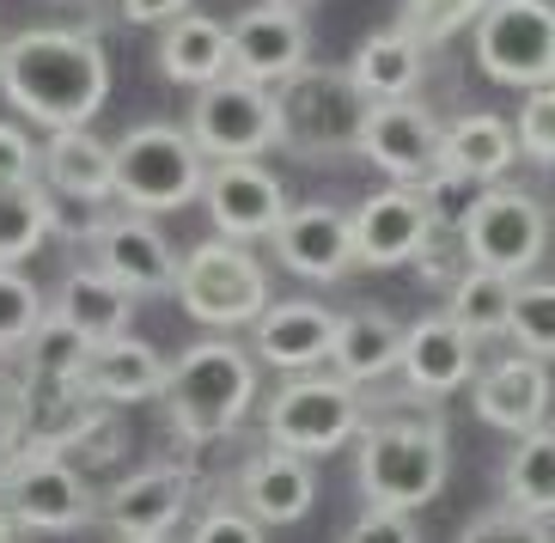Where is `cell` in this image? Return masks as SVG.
<instances>
[{
  "label": "cell",
  "mask_w": 555,
  "mask_h": 543,
  "mask_svg": "<svg viewBox=\"0 0 555 543\" xmlns=\"http://www.w3.org/2000/svg\"><path fill=\"white\" fill-rule=\"evenodd\" d=\"M348 232H354V263H366V269H403V263H415V250L434 238L415 183H391V190L366 196L354 215H348Z\"/></svg>",
  "instance_id": "obj_15"
},
{
  "label": "cell",
  "mask_w": 555,
  "mask_h": 543,
  "mask_svg": "<svg viewBox=\"0 0 555 543\" xmlns=\"http://www.w3.org/2000/svg\"><path fill=\"white\" fill-rule=\"evenodd\" d=\"M18 422H13V410H7V403H0V477H7V470H13V458H18Z\"/></svg>",
  "instance_id": "obj_44"
},
{
  "label": "cell",
  "mask_w": 555,
  "mask_h": 543,
  "mask_svg": "<svg viewBox=\"0 0 555 543\" xmlns=\"http://www.w3.org/2000/svg\"><path fill=\"white\" fill-rule=\"evenodd\" d=\"M80 385L99 403H153L165 391V361L153 354V342H141V336L122 329V336L92 342V354L80 366Z\"/></svg>",
  "instance_id": "obj_23"
},
{
  "label": "cell",
  "mask_w": 555,
  "mask_h": 543,
  "mask_svg": "<svg viewBox=\"0 0 555 543\" xmlns=\"http://www.w3.org/2000/svg\"><path fill=\"white\" fill-rule=\"evenodd\" d=\"M366 428V410H360V385L336 379V373H299L269 397V415H262V440L294 452V458H324L336 445H348Z\"/></svg>",
  "instance_id": "obj_6"
},
{
  "label": "cell",
  "mask_w": 555,
  "mask_h": 543,
  "mask_svg": "<svg viewBox=\"0 0 555 543\" xmlns=\"http://www.w3.org/2000/svg\"><path fill=\"white\" fill-rule=\"evenodd\" d=\"M397 373L422 397H452L476 379V336L452 324L446 312H427L403 329V342H397Z\"/></svg>",
  "instance_id": "obj_18"
},
{
  "label": "cell",
  "mask_w": 555,
  "mask_h": 543,
  "mask_svg": "<svg viewBox=\"0 0 555 543\" xmlns=\"http://www.w3.org/2000/svg\"><path fill=\"white\" fill-rule=\"evenodd\" d=\"M18 354H25V379H80V366H86V354H92V342H86L67 318L43 312Z\"/></svg>",
  "instance_id": "obj_34"
},
{
  "label": "cell",
  "mask_w": 555,
  "mask_h": 543,
  "mask_svg": "<svg viewBox=\"0 0 555 543\" xmlns=\"http://www.w3.org/2000/svg\"><path fill=\"white\" fill-rule=\"evenodd\" d=\"M482 190H489V183L464 178V171H452V165H434V171L415 183V196H422L427 227H434V232H457V227H464V220H470V208L482 202Z\"/></svg>",
  "instance_id": "obj_35"
},
{
  "label": "cell",
  "mask_w": 555,
  "mask_h": 543,
  "mask_svg": "<svg viewBox=\"0 0 555 543\" xmlns=\"http://www.w3.org/2000/svg\"><path fill=\"white\" fill-rule=\"evenodd\" d=\"M116 543H171V538H116Z\"/></svg>",
  "instance_id": "obj_46"
},
{
  "label": "cell",
  "mask_w": 555,
  "mask_h": 543,
  "mask_svg": "<svg viewBox=\"0 0 555 543\" xmlns=\"http://www.w3.org/2000/svg\"><path fill=\"white\" fill-rule=\"evenodd\" d=\"M0 494L18 531H86L99 519V489L62 452H37V445H18L13 470L0 477Z\"/></svg>",
  "instance_id": "obj_11"
},
{
  "label": "cell",
  "mask_w": 555,
  "mask_h": 543,
  "mask_svg": "<svg viewBox=\"0 0 555 543\" xmlns=\"http://www.w3.org/2000/svg\"><path fill=\"white\" fill-rule=\"evenodd\" d=\"M0 543H25V538H18V526H13V513H7V507H0Z\"/></svg>",
  "instance_id": "obj_45"
},
{
  "label": "cell",
  "mask_w": 555,
  "mask_h": 543,
  "mask_svg": "<svg viewBox=\"0 0 555 543\" xmlns=\"http://www.w3.org/2000/svg\"><path fill=\"white\" fill-rule=\"evenodd\" d=\"M50 238V190L43 183H7L0 190V269H18Z\"/></svg>",
  "instance_id": "obj_32"
},
{
  "label": "cell",
  "mask_w": 555,
  "mask_h": 543,
  "mask_svg": "<svg viewBox=\"0 0 555 543\" xmlns=\"http://www.w3.org/2000/svg\"><path fill=\"white\" fill-rule=\"evenodd\" d=\"M227 50H232V74H245L257 86H281L294 67H306V50H311L306 13L262 0V7H250L227 25Z\"/></svg>",
  "instance_id": "obj_14"
},
{
  "label": "cell",
  "mask_w": 555,
  "mask_h": 543,
  "mask_svg": "<svg viewBox=\"0 0 555 543\" xmlns=\"http://www.w3.org/2000/svg\"><path fill=\"white\" fill-rule=\"evenodd\" d=\"M159 74L171 86H208L220 80V74H232V50H227V25L208 13H178L159 25Z\"/></svg>",
  "instance_id": "obj_25"
},
{
  "label": "cell",
  "mask_w": 555,
  "mask_h": 543,
  "mask_svg": "<svg viewBox=\"0 0 555 543\" xmlns=\"http://www.w3.org/2000/svg\"><path fill=\"white\" fill-rule=\"evenodd\" d=\"M506 342L531 354V361H550L555 354V287L550 281H513V306H506Z\"/></svg>",
  "instance_id": "obj_33"
},
{
  "label": "cell",
  "mask_w": 555,
  "mask_h": 543,
  "mask_svg": "<svg viewBox=\"0 0 555 543\" xmlns=\"http://www.w3.org/2000/svg\"><path fill=\"white\" fill-rule=\"evenodd\" d=\"M202 202H208V220L220 227V238H232V245L269 238L275 220L287 215L281 178L262 159H214V171H202Z\"/></svg>",
  "instance_id": "obj_13"
},
{
  "label": "cell",
  "mask_w": 555,
  "mask_h": 543,
  "mask_svg": "<svg viewBox=\"0 0 555 543\" xmlns=\"http://www.w3.org/2000/svg\"><path fill=\"white\" fill-rule=\"evenodd\" d=\"M196 0H122V18L129 25H165V18H178V13H190Z\"/></svg>",
  "instance_id": "obj_43"
},
{
  "label": "cell",
  "mask_w": 555,
  "mask_h": 543,
  "mask_svg": "<svg viewBox=\"0 0 555 543\" xmlns=\"http://www.w3.org/2000/svg\"><path fill=\"white\" fill-rule=\"evenodd\" d=\"M165 410L183 445L227 440L250 415L257 397V361L238 342H190L178 361L165 366Z\"/></svg>",
  "instance_id": "obj_2"
},
{
  "label": "cell",
  "mask_w": 555,
  "mask_h": 543,
  "mask_svg": "<svg viewBox=\"0 0 555 543\" xmlns=\"http://www.w3.org/2000/svg\"><path fill=\"white\" fill-rule=\"evenodd\" d=\"M0 43H7V37H0Z\"/></svg>",
  "instance_id": "obj_48"
},
{
  "label": "cell",
  "mask_w": 555,
  "mask_h": 543,
  "mask_svg": "<svg viewBox=\"0 0 555 543\" xmlns=\"http://www.w3.org/2000/svg\"><path fill=\"white\" fill-rule=\"evenodd\" d=\"M129 312H134V294L122 287L116 275H104L99 263L92 269H74L55 294V318L80 329L86 342H104V336H122L129 329Z\"/></svg>",
  "instance_id": "obj_28"
},
{
  "label": "cell",
  "mask_w": 555,
  "mask_h": 543,
  "mask_svg": "<svg viewBox=\"0 0 555 543\" xmlns=\"http://www.w3.org/2000/svg\"><path fill=\"white\" fill-rule=\"evenodd\" d=\"M397 342H403V324L378 306H360V312L336 318V342H330V373L348 385H378L397 373Z\"/></svg>",
  "instance_id": "obj_24"
},
{
  "label": "cell",
  "mask_w": 555,
  "mask_h": 543,
  "mask_svg": "<svg viewBox=\"0 0 555 543\" xmlns=\"http://www.w3.org/2000/svg\"><path fill=\"white\" fill-rule=\"evenodd\" d=\"M0 92L43 129H92L111 99V55L92 31L31 25L0 43Z\"/></svg>",
  "instance_id": "obj_1"
},
{
  "label": "cell",
  "mask_w": 555,
  "mask_h": 543,
  "mask_svg": "<svg viewBox=\"0 0 555 543\" xmlns=\"http://www.w3.org/2000/svg\"><path fill=\"white\" fill-rule=\"evenodd\" d=\"M37 165H43V190H50V196L116 202V190H111V147H104L92 129H50Z\"/></svg>",
  "instance_id": "obj_26"
},
{
  "label": "cell",
  "mask_w": 555,
  "mask_h": 543,
  "mask_svg": "<svg viewBox=\"0 0 555 543\" xmlns=\"http://www.w3.org/2000/svg\"><path fill=\"white\" fill-rule=\"evenodd\" d=\"M360 494L366 507H397L415 513L427 501H440L446 470H452V445H446V422H373L360 440Z\"/></svg>",
  "instance_id": "obj_3"
},
{
  "label": "cell",
  "mask_w": 555,
  "mask_h": 543,
  "mask_svg": "<svg viewBox=\"0 0 555 543\" xmlns=\"http://www.w3.org/2000/svg\"><path fill=\"white\" fill-rule=\"evenodd\" d=\"M190 147L202 159H262L281 141L275 129V92L245 74H220V80L196 86L190 99Z\"/></svg>",
  "instance_id": "obj_10"
},
{
  "label": "cell",
  "mask_w": 555,
  "mask_h": 543,
  "mask_svg": "<svg viewBox=\"0 0 555 543\" xmlns=\"http://www.w3.org/2000/svg\"><path fill=\"white\" fill-rule=\"evenodd\" d=\"M275 7H299V13H306V7H311V0H275Z\"/></svg>",
  "instance_id": "obj_47"
},
{
  "label": "cell",
  "mask_w": 555,
  "mask_h": 543,
  "mask_svg": "<svg viewBox=\"0 0 555 543\" xmlns=\"http://www.w3.org/2000/svg\"><path fill=\"white\" fill-rule=\"evenodd\" d=\"M190 543H262V526L250 519V513H238V507H214V513L196 519Z\"/></svg>",
  "instance_id": "obj_41"
},
{
  "label": "cell",
  "mask_w": 555,
  "mask_h": 543,
  "mask_svg": "<svg viewBox=\"0 0 555 543\" xmlns=\"http://www.w3.org/2000/svg\"><path fill=\"white\" fill-rule=\"evenodd\" d=\"M513 147H519V159L555 165V92H550V86L525 92L519 122H513Z\"/></svg>",
  "instance_id": "obj_38"
},
{
  "label": "cell",
  "mask_w": 555,
  "mask_h": 543,
  "mask_svg": "<svg viewBox=\"0 0 555 543\" xmlns=\"http://www.w3.org/2000/svg\"><path fill=\"white\" fill-rule=\"evenodd\" d=\"M269 245L299 281H343L354 269V232H348V215L330 202L287 208L269 232Z\"/></svg>",
  "instance_id": "obj_16"
},
{
  "label": "cell",
  "mask_w": 555,
  "mask_h": 543,
  "mask_svg": "<svg viewBox=\"0 0 555 543\" xmlns=\"http://www.w3.org/2000/svg\"><path fill=\"white\" fill-rule=\"evenodd\" d=\"M457 543H550V519H525V513L501 507V513L470 519Z\"/></svg>",
  "instance_id": "obj_39"
},
{
  "label": "cell",
  "mask_w": 555,
  "mask_h": 543,
  "mask_svg": "<svg viewBox=\"0 0 555 543\" xmlns=\"http://www.w3.org/2000/svg\"><path fill=\"white\" fill-rule=\"evenodd\" d=\"M343 543H422V526L415 513H397V507H366L354 526L343 531Z\"/></svg>",
  "instance_id": "obj_40"
},
{
  "label": "cell",
  "mask_w": 555,
  "mask_h": 543,
  "mask_svg": "<svg viewBox=\"0 0 555 543\" xmlns=\"http://www.w3.org/2000/svg\"><path fill=\"white\" fill-rule=\"evenodd\" d=\"M37 318H43V287L18 269H0V354H18Z\"/></svg>",
  "instance_id": "obj_37"
},
{
  "label": "cell",
  "mask_w": 555,
  "mask_h": 543,
  "mask_svg": "<svg viewBox=\"0 0 555 543\" xmlns=\"http://www.w3.org/2000/svg\"><path fill=\"white\" fill-rule=\"evenodd\" d=\"M506 306H513V281L494 275V269H457L452 287H446V318H452L464 336H476V342H489V336H501L506 329Z\"/></svg>",
  "instance_id": "obj_31"
},
{
  "label": "cell",
  "mask_w": 555,
  "mask_h": 543,
  "mask_svg": "<svg viewBox=\"0 0 555 543\" xmlns=\"http://www.w3.org/2000/svg\"><path fill=\"white\" fill-rule=\"evenodd\" d=\"M275 92V147H294L299 159H336V153H354L360 122H366V92L348 80V67H294Z\"/></svg>",
  "instance_id": "obj_4"
},
{
  "label": "cell",
  "mask_w": 555,
  "mask_h": 543,
  "mask_svg": "<svg viewBox=\"0 0 555 543\" xmlns=\"http://www.w3.org/2000/svg\"><path fill=\"white\" fill-rule=\"evenodd\" d=\"M354 153L366 165H378L391 183H422L440 165V122L415 99H373Z\"/></svg>",
  "instance_id": "obj_12"
},
{
  "label": "cell",
  "mask_w": 555,
  "mask_h": 543,
  "mask_svg": "<svg viewBox=\"0 0 555 543\" xmlns=\"http://www.w3.org/2000/svg\"><path fill=\"white\" fill-rule=\"evenodd\" d=\"M457 250L470 269H494L506 281H525L550 250V208L519 183H489L470 220L457 227Z\"/></svg>",
  "instance_id": "obj_7"
},
{
  "label": "cell",
  "mask_w": 555,
  "mask_h": 543,
  "mask_svg": "<svg viewBox=\"0 0 555 543\" xmlns=\"http://www.w3.org/2000/svg\"><path fill=\"white\" fill-rule=\"evenodd\" d=\"M501 489H506V507L525 513V519H550L555 513V434H550V422L519 434V445H513V458L501 470Z\"/></svg>",
  "instance_id": "obj_30"
},
{
  "label": "cell",
  "mask_w": 555,
  "mask_h": 543,
  "mask_svg": "<svg viewBox=\"0 0 555 543\" xmlns=\"http://www.w3.org/2000/svg\"><path fill=\"white\" fill-rule=\"evenodd\" d=\"M422 74H427V50L409 31H397V25L391 31H373L354 50V62H348V80L366 99H409L422 86Z\"/></svg>",
  "instance_id": "obj_29"
},
{
  "label": "cell",
  "mask_w": 555,
  "mask_h": 543,
  "mask_svg": "<svg viewBox=\"0 0 555 543\" xmlns=\"http://www.w3.org/2000/svg\"><path fill=\"white\" fill-rule=\"evenodd\" d=\"M171 294L196 324L208 329H245L250 318L269 306V275L250 257V245H232V238H214L196 245L190 257H178V275H171Z\"/></svg>",
  "instance_id": "obj_8"
},
{
  "label": "cell",
  "mask_w": 555,
  "mask_h": 543,
  "mask_svg": "<svg viewBox=\"0 0 555 543\" xmlns=\"http://www.w3.org/2000/svg\"><path fill=\"white\" fill-rule=\"evenodd\" d=\"M202 153L171 122H141L122 141H111V190L134 215H171L202 196Z\"/></svg>",
  "instance_id": "obj_5"
},
{
  "label": "cell",
  "mask_w": 555,
  "mask_h": 543,
  "mask_svg": "<svg viewBox=\"0 0 555 543\" xmlns=\"http://www.w3.org/2000/svg\"><path fill=\"white\" fill-rule=\"evenodd\" d=\"M238 501H245V513L257 519V526H294V519L311 513V501H318V477H311L306 458L269 445V452H257V458L245 464Z\"/></svg>",
  "instance_id": "obj_22"
},
{
  "label": "cell",
  "mask_w": 555,
  "mask_h": 543,
  "mask_svg": "<svg viewBox=\"0 0 555 543\" xmlns=\"http://www.w3.org/2000/svg\"><path fill=\"white\" fill-rule=\"evenodd\" d=\"M31 178H37L31 134L18 129V122H0V190H7V183H31Z\"/></svg>",
  "instance_id": "obj_42"
},
{
  "label": "cell",
  "mask_w": 555,
  "mask_h": 543,
  "mask_svg": "<svg viewBox=\"0 0 555 543\" xmlns=\"http://www.w3.org/2000/svg\"><path fill=\"white\" fill-rule=\"evenodd\" d=\"M482 7H489V0H403L397 31H409L422 50H434V43L457 37L464 25H476V13H482Z\"/></svg>",
  "instance_id": "obj_36"
},
{
  "label": "cell",
  "mask_w": 555,
  "mask_h": 543,
  "mask_svg": "<svg viewBox=\"0 0 555 543\" xmlns=\"http://www.w3.org/2000/svg\"><path fill=\"white\" fill-rule=\"evenodd\" d=\"M190 477L171 470V464H153V470H134V477L111 482L99 494V519L116 538H165L190 513Z\"/></svg>",
  "instance_id": "obj_19"
},
{
  "label": "cell",
  "mask_w": 555,
  "mask_h": 543,
  "mask_svg": "<svg viewBox=\"0 0 555 543\" xmlns=\"http://www.w3.org/2000/svg\"><path fill=\"white\" fill-rule=\"evenodd\" d=\"M440 165L464 171L476 183H501L513 165H519V147H513V122L494 111H470L457 116L452 129H440Z\"/></svg>",
  "instance_id": "obj_27"
},
{
  "label": "cell",
  "mask_w": 555,
  "mask_h": 543,
  "mask_svg": "<svg viewBox=\"0 0 555 543\" xmlns=\"http://www.w3.org/2000/svg\"><path fill=\"white\" fill-rule=\"evenodd\" d=\"M330 342H336V312L311 306V299L262 306V312L250 318V348H257V361L281 366V373H311V366H324Z\"/></svg>",
  "instance_id": "obj_20"
},
{
  "label": "cell",
  "mask_w": 555,
  "mask_h": 543,
  "mask_svg": "<svg viewBox=\"0 0 555 543\" xmlns=\"http://www.w3.org/2000/svg\"><path fill=\"white\" fill-rule=\"evenodd\" d=\"M92 250H99V269L116 275L134 299L147 294H171V275H178V250L153 227V215H104V227L92 232Z\"/></svg>",
  "instance_id": "obj_17"
},
{
  "label": "cell",
  "mask_w": 555,
  "mask_h": 543,
  "mask_svg": "<svg viewBox=\"0 0 555 543\" xmlns=\"http://www.w3.org/2000/svg\"><path fill=\"white\" fill-rule=\"evenodd\" d=\"M476 415L501 434H531L550 422V361L513 354V361L489 366L482 379H470Z\"/></svg>",
  "instance_id": "obj_21"
},
{
  "label": "cell",
  "mask_w": 555,
  "mask_h": 543,
  "mask_svg": "<svg viewBox=\"0 0 555 543\" xmlns=\"http://www.w3.org/2000/svg\"><path fill=\"white\" fill-rule=\"evenodd\" d=\"M476 67L494 86L538 92L555 74V7L550 0H489L476 13Z\"/></svg>",
  "instance_id": "obj_9"
}]
</instances>
